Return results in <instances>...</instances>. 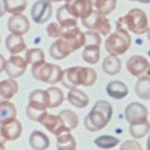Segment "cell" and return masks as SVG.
Segmentation results:
<instances>
[{"label": "cell", "instance_id": "obj_40", "mask_svg": "<svg viewBox=\"0 0 150 150\" xmlns=\"http://www.w3.org/2000/svg\"><path fill=\"white\" fill-rule=\"evenodd\" d=\"M147 149L150 150V136L148 137V141H147Z\"/></svg>", "mask_w": 150, "mask_h": 150}, {"label": "cell", "instance_id": "obj_2", "mask_svg": "<svg viewBox=\"0 0 150 150\" xmlns=\"http://www.w3.org/2000/svg\"><path fill=\"white\" fill-rule=\"evenodd\" d=\"M112 116V107L107 101H98L90 112L85 117L84 125L88 131L98 132L105 128Z\"/></svg>", "mask_w": 150, "mask_h": 150}, {"label": "cell", "instance_id": "obj_5", "mask_svg": "<svg viewBox=\"0 0 150 150\" xmlns=\"http://www.w3.org/2000/svg\"><path fill=\"white\" fill-rule=\"evenodd\" d=\"M131 37L127 30L117 29L105 41V48L110 55L120 56L129 50L131 46Z\"/></svg>", "mask_w": 150, "mask_h": 150}, {"label": "cell", "instance_id": "obj_41", "mask_svg": "<svg viewBox=\"0 0 150 150\" xmlns=\"http://www.w3.org/2000/svg\"><path fill=\"white\" fill-rule=\"evenodd\" d=\"M50 2H60V1H62V0H48Z\"/></svg>", "mask_w": 150, "mask_h": 150}, {"label": "cell", "instance_id": "obj_38", "mask_svg": "<svg viewBox=\"0 0 150 150\" xmlns=\"http://www.w3.org/2000/svg\"><path fill=\"white\" fill-rule=\"evenodd\" d=\"M120 149L121 150H127V149H132V150H139L142 149L141 145L138 144L137 142L134 141V139H131V141H127L125 142L123 144L120 146Z\"/></svg>", "mask_w": 150, "mask_h": 150}, {"label": "cell", "instance_id": "obj_42", "mask_svg": "<svg viewBox=\"0 0 150 150\" xmlns=\"http://www.w3.org/2000/svg\"><path fill=\"white\" fill-rule=\"evenodd\" d=\"M147 33H148V40H149V42H150V28L148 29V31H147Z\"/></svg>", "mask_w": 150, "mask_h": 150}, {"label": "cell", "instance_id": "obj_27", "mask_svg": "<svg viewBox=\"0 0 150 150\" xmlns=\"http://www.w3.org/2000/svg\"><path fill=\"white\" fill-rule=\"evenodd\" d=\"M81 57L85 62L90 64L98 63L100 60V45H85Z\"/></svg>", "mask_w": 150, "mask_h": 150}, {"label": "cell", "instance_id": "obj_33", "mask_svg": "<svg viewBox=\"0 0 150 150\" xmlns=\"http://www.w3.org/2000/svg\"><path fill=\"white\" fill-rule=\"evenodd\" d=\"M60 117L62 118L63 122L66 127L68 128L70 132L74 130L76 127L78 125V122H79V119H78V116L75 114L73 110H64L59 114Z\"/></svg>", "mask_w": 150, "mask_h": 150}, {"label": "cell", "instance_id": "obj_34", "mask_svg": "<svg viewBox=\"0 0 150 150\" xmlns=\"http://www.w3.org/2000/svg\"><path fill=\"white\" fill-rule=\"evenodd\" d=\"M119 143H120V139L114 137V136H110V135H102V136H99L94 139V144L97 145L98 147L103 148V149L114 148Z\"/></svg>", "mask_w": 150, "mask_h": 150}, {"label": "cell", "instance_id": "obj_19", "mask_svg": "<svg viewBox=\"0 0 150 150\" xmlns=\"http://www.w3.org/2000/svg\"><path fill=\"white\" fill-rule=\"evenodd\" d=\"M70 104H72L73 106L77 107V108H84L89 104V98L84 91L79 90V89H70L68 97H67Z\"/></svg>", "mask_w": 150, "mask_h": 150}, {"label": "cell", "instance_id": "obj_32", "mask_svg": "<svg viewBox=\"0 0 150 150\" xmlns=\"http://www.w3.org/2000/svg\"><path fill=\"white\" fill-rule=\"evenodd\" d=\"M150 131V123L148 120L141 123H136V125H130V134L132 137L135 139H139V138L144 137L145 135H147Z\"/></svg>", "mask_w": 150, "mask_h": 150}, {"label": "cell", "instance_id": "obj_10", "mask_svg": "<svg viewBox=\"0 0 150 150\" xmlns=\"http://www.w3.org/2000/svg\"><path fill=\"white\" fill-rule=\"evenodd\" d=\"M147 107L138 102L130 103L125 108V119L130 125H136L147 120Z\"/></svg>", "mask_w": 150, "mask_h": 150}, {"label": "cell", "instance_id": "obj_28", "mask_svg": "<svg viewBox=\"0 0 150 150\" xmlns=\"http://www.w3.org/2000/svg\"><path fill=\"white\" fill-rule=\"evenodd\" d=\"M57 148L59 150H75L76 142L70 132H63L57 135Z\"/></svg>", "mask_w": 150, "mask_h": 150}, {"label": "cell", "instance_id": "obj_9", "mask_svg": "<svg viewBox=\"0 0 150 150\" xmlns=\"http://www.w3.org/2000/svg\"><path fill=\"white\" fill-rule=\"evenodd\" d=\"M53 14V6L48 0H38L32 6L31 17L37 24H44L50 18Z\"/></svg>", "mask_w": 150, "mask_h": 150}, {"label": "cell", "instance_id": "obj_18", "mask_svg": "<svg viewBox=\"0 0 150 150\" xmlns=\"http://www.w3.org/2000/svg\"><path fill=\"white\" fill-rule=\"evenodd\" d=\"M106 92L110 97L120 100V99L127 97V94L129 93V89L125 83L120 81H112L110 84H107Z\"/></svg>", "mask_w": 150, "mask_h": 150}, {"label": "cell", "instance_id": "obj_7", "mask_svg": "<svg viewBox=\"0 0 150 150\" xmlns=\"http://www.w3.org/2000/svg\"><path fill=\"white\" fill-rule=\"evenodd\" d=\"M127 70L133 76L138 78L150 76V62L144 56L134 55L129 58L127 62Z\"/></svg>", "mask_w": 150, "mask_h": 150}, {"label": "cell", "instance_id": "obj_26", "mask_svg": "<svg viewBox=\"0 0 150 150\" xmlns=\"http://www.w3.org/2000/svg\"><path fill=\"white\" fill-rule=\"evenodd\" d=\"M102 69L107 75H116L121 71V61L118 56L110 55L103 60Z\"/></svg>", "mask_w": 150, "mask_h": 150}, {"label": "cell", "instance_id": "obj_37", "mask_svg": "<svg viewBox=\"0 0 150 150\" xmlns=\"http://www.w3.org/2000/svg\"><path fill=\"white\" fill-rule=\"evenodd\" d=\"M63 30H64V28L60 25L59 23H50L46 28L47 35L50 38H61Z\"/></svg>", "mask_w": 150, "mask_h": 150}, {"label": "cell", "instance_id": "obj_6", "mask_svg": "<svg viewBox=\"0 0 150 150\" xmlns=\"http://www.w3.org/2000/svg\"><path fill=\"white\" fill-rule=\"evenodd\" d=\"M81 23L86 28L92 31L99 32L103 37H107L112 30V26L110 21L106 18V15L101 14L96 10H93V12L87 18L81 19Z\"/></svg>", "mask_w": 150, "mask_h": 150}, {"label": "cell", "instance_id": "obj_16", "mask_svg": "<svg viewBox=\"0 0 150 150\" xmlns=\"http://www.w3.org/2000/svg\"><path fill=\"white\" fill-rule=\"evenodd\" d=\"M23 127L22 123L14 119L13 121L1 125V136L4 138V141H15L18 139L22 135Z\"/></svg>", "mask_w": 150, "mask_h": 150}, {"label": "cell", "instance_id": "obj_14", "mask_svg": "<svg viewBox=\"0 0 150 150\" xmlns=\"http://www.w3.org/2000/svg\"><path fill=\"white\" fill-rule=\"evenodd\" d=\"M74 52L72 46L69 44V42L63 39V38H59L58 40H56L52 44V46L50 48V54L52 58L55 60H62L64 58L71 55Z\"/></svg>", "mask_w": 150, "mask_h": 150}, {"label": "cell", "instance_id": "obj_20", "mask_svg": "<svg viewBox=\"0 0 150 150\" xmlns=\"http://www.w3.org/2000/svg\"><path fill=\"white\" fill-rule=\"evenodd\" d=\"M18 92V84L14 78L10 77L9 79H3L0 83V94L4 100L12 99Z\"/></svg>", "mask_w": 150, "mask_h": 150}, {"label": "cell", "instance_id": "obj_21", "mask_svg": "<svg viewBox=\"0 0 150 150\" xmlns=\"http://www.w3.org/2000/svg\"><path fill=\"white\" fill-rule=\"evenodd\" d=\"M26 112H27V116H28L29 119H31L35 122H39V123L48 114L46 106L35 103V102H29L28 106L26 108Z\"/></svg>", "mask_w": 150, "mask_h": 150}, {"label": "cell", "instance_id": "obj_29", "mask_svg": "<svg viewBox=\"0 0 150 150\" xmlns=\"http://www.w3.org/2000/svg\"><path fill=\"white\" fill-rule=\"evenodd\" d=\"M93 10L103 15H108L116 9L117 0H90Z\"/></svg>", "mask_w": 150, "mask_h": 150}, {"label": "cell", "instance_id": "obj_12", "mask_svg": "<svg viewBox=\"0 0 150 150\" xmlns=\"http://www.w3.org/2000/svg\"><path fill=\"white\" fill-rule=\"evenodd\" d=\"M30 23L27 16L23 14H13L8 21V29L11 33L24 35L29 31Z\"/></svg>", "mask_w": 150, "mask_h": 150}, {"label": "cell", "instance_id": "obj_15", "mask_svg": "<svg viewBox=\"0 0 150 150\" xmlns=\"http://www.w3.org/2000/svg\"><path fill=\"white\" fill-rule=\"evenodd\" d=\"M40 123L42 125H44L50 133H53L56 136L59 135L60 133H63V132H70L68 130V128L66 127V125H64L62 118L60 117V115L55 116V115L47 114Z\"/></svg>", "mask_w": 150, "mask_h": 150}, {"label": "cell", "instance_id": "obj_35", "mask_svg": "<svg viewBox=\"0 0 150 150\" xmlns=\"http://www.w3.org/2000/svg\"><path fill=\"white\" fill-rule=\"evenodd\" d=\"M26 60L28 63L35 66L37 63L45 61V54L41 48H31L26 53Z\"/></svg>", "mask_w": 150, "mask_h": 150}, {"label": "cell", "instance_id": "obj_3", "mask_svg": "<svg viewBox=\"0 0 150 150\" xmlns=\"http://www.w3.org/2000/svg\"><path fill=\"white\" fill-rule=\"evenodd\" d=\"M116 29L131 31L138 35H144L149 29L147 14L138 8L131 9L116 22Z\"/></svg>", "mask_w": 150, "mask_h": 150}, {"label": "cell", "instance_id": "obj_13", "mask_svg": "<svg viewBox=\"0 0 150 150\" xmlns=\"http://www.w3.org/2000/svg\"><path fill=\"white\" fill-rule=\"evenodd\" d=\"M61 38L66 39L69 42L74 52L85 46V43H86V35L77 26L72 27V28H64Z\"/></svg>", "mask_w": 150, "mask_h": 150}, {"label": "cell", "instance_id": "obj_25", "mask_svg": "<svg viewBox=\"0 0 150 150\" xmlns=\"http://www.w3.org/2000/svg\"><path fill=\"white\" fill-rule=\"evenodd\" d=\"M29 144H30L32 149L44 150L50 147V139H48V137L46 136V134H44L43 132L35 130V131L32 132L31 135H30Z\"/></svg>", "mask_w": 150, "mask_h": 150}, {"label": "cell", "instance_id": "obj_23", "mask_svg": "<svg viewBox=\"0 0 150 150\" xmlns=\"http://www.w3.org/2000/svg\"><path fill=\"white\" fill-rule=\"evenodd\" d=\"M0 114H1V125H4L16 119L17 110L14 104H12L8 100H4L1 101L0 103Z\"/></svg>", "mask_w": 150, "mask_h": 150}, {"label": "cell", "instance_id": "obj_4", "mask_svg": "<svg viewBox=\"0 0 150 150\" xmlns=\"http://www.w3.org/2000/svg\"><path fill=\"white\" fill-rule=\"evenodd\" d=\"M31 74L35 79L44 81L47 84L55 85L62 79L63 71L59 66L53 63L40 62L32 66Z\"/></svg>", "mask_w": 150, "mask_h": 150}, {"label": "cell", "instance_id": "obj_31", "mask_svg": "<svg viewBox=\"0 0 150 150\" xmlns=\"http://www.w3.org/2000/svg\"><path fill=\"white\" fill-rule=\"evenodd\" d=\"M46 91L48 94V108H55L62 104L64 96L61 89L57 87H50Z\"/></svg>", "mask_w": 150, "mask_h": 150}, {"label": "cell", "instance_id": "obj_8", "mask_svg": "<svg viewBox=\"0 0 150 150\" xmlns=\"http://www.w3.org/2000/svg\"><path fill=\"white\" fill-rule=\"evenodd\" d=\"M64 6L75 18L85 19L93 12L90 0H66Z\"/></svg>", "mask_w": 150, "mask_h": 150}, {"label": "cell", "instance_id": "obj_22", "mask_svg": "<svg viewBox=\"0 0 150 150\" xmlns=\"http://www.w3.org/2000/svg\"><path fill=\"white\" fill-rule=\"evenodd\" d=\"M3 13L8 12L11 14H21L27 8V0H1ZM2 13V15H3Z\"/></svg>", "mask_w": 150, "mask_h": 150}, {"label": "cell", "instance_id": "obj_1", "mask_svg": "<svg viewBox=\"0 0 150 150\" xmlns=\"http://www.w3.org/2000/svg\"><path fill=\"white\" fill-rule=\"evenodd\" d=\"M97 81V73L91 68L72 67L63 71L61 84L68 89H75L78 86L91 87Z\"/></svg>", "mask_w": 150, "mask_h": 150}, {"label": "cell", "instance_id": "obj_11", "mask_svg": "<svg viewBox=\"0 0 150 150\" xmlns=\"http://www.w3.org/2000/svg\"><path fill=\"white\" fill-rule=\"evenodd\" d=\"M27 66H28V62L26 59L17 56V55H12L6 62L3 71L9 75L10 77L17 78L25 73Z\"/></svg>", "mask_w": 150, "mask_h": 150}, {"label": "cell", "instance_id": "obj_36", "mask_svg": "<svg viewBox=\"0 0 150 150\" xmlns=\"http://www.w3.org/2000/svg\"><path fill=\"white\" fill-rule=\"evenodd\" d=\"M29 102H35V103L44 105L48 108V94L46 90H41L37 89L33 90L29 94Z\"/></svg>", "mask_w": 150, "mask_h": 150}, {"label": "cell", "instance_id": "obj_17", "mask_svg": "<svg viewBox=\"0 0 150 150\" xmlns=\"http://www.w3.org/2000/svg\"><path fill=\"white\" fill-rule=\"evenodd\" d=\"M6 50L10 52V54L17 55V54L26 50L27 45H26L25 41H24L23 35L11 33L6 39Z\"/></svg>", "mask_w": 150, "mask_h": 150}, {"label": "cell", "instance_id": "obj_30", "mask_svg": "<svg viewBox=\"0 0 150 150\" xmlns=\"http://www.w3.org/2000/svg\"><path fill=\"white\" fill-rule=\"evenodd\" d=\"M135 93L143 100H150V76L141 77L135 84Z\"/></svg>", "mask_w": 150, "mask_h": 150}, {"label": "cell", "instance_id": "obj_24", "mask_svg": "<svg viewBox=\"0 0 150 150\" xmlns=\"http://www.w3.org/2000/svg\"><path fill=\"white\" fill-rule=\"evenodd\" d=\"M57 19L58 23L62 26L63 28H72L77 26V18H75L74 16L68 11L66 6H60L57 11Z\"/></svg>", "mask_w": 150, "mask_h": 150}, {"label": "cell", "instance_id": "obj_39", "mask_svg": "<svg viewBox=\"0 0 150 150\" xmlns=\"http://www.w3.org/2000/svg\"><path fill=\"white\" fill-rule=\"evenodd\" d=\"M129 1H138V2L141 3H150V0H129Z\"/></svg>", "mask_w": 150, "mask_h": 150}]
</instances>
